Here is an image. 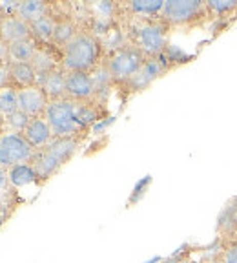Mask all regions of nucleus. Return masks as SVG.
Listing matches in <instances>:
<instances>
[{
	"mask_svg": "<svg viewBox=\"0 0 237 263\" xmlns=\"http://www.w3.org/2000/svg\"><path fill=\"white\" fill-rule=\"evenodd\" d=\"M53 137H81L88 130L84 123V101L61 99L49 103L44 114Z\"/></svg>",
	"mask_w": 237,
	"mask_h": 263,
	"instance_id": "obj_1",
	"label": "nucleus"
},
{
	"mask_svg": "<svg viewBox=\"0 0 237 263\" xmlns=\"http://www.w3.org/2000/svg\"><path fill=\"white\" fill-rule=\"evenodd\" d=\"M103 46L90 31H78L77 37L62 48V70L64 71H91L101 64Z\"/></svg>",
	"mask_w": 237,
	"mask_h": 263,
	"instance_id": "obj_2",
	"label": "nucleus"
},
{
	"mask_svg": "<svg viewBox=\"0 0 237 263\" xmlns=\"http://www.w3.org/2000/svg\"><path fill=\"white\" fill-rule=\"evenodd\" d=\"M81 137H55L48 146L35 152L31 164L38 174V179L46 181L53 177L77 152Z\"/></svg>",
	"mask_w": 237,
	"mask_h": 263,
	"instance_id": "obj_3",
	"label": "nucleus"
},
{
	"mask_svg": "<svg viewBox=\"0 0 237 263\" xmlns=\"http://www.w3.org/2000/svg\"><path fill=\"white\" fill-rule=\"evenodd\" d=\"M146 59L148 57L137 48V46L128 44V46H118V48H115L110 57L104 61V64H106L113 82H117V84H126V82L141 70V66L144 64Z\"/></svg>",
	"mask_w": 237,
	"mask_h": 263,
	"instance_id": "obj_4",
	"label": "nucleus"
},
{
	"mask_svg": "<svg viewBox=\"0 0 237 263\" xmlns=\"http://www.w3.org/2000/svg\"><path fill=\"white\" fill-rule=\"evenodd\" d=\"M35 148L24 139L22 134L6 130L0 134V166L9 170L15 164L31 163L35 156Z\"/></svg>",
	"mask_w": 237,
	"mask_h": 263,
	"instance_id": "obj_5",
	"label": "nucleus"
},
{
	"mask_svg": "<svg viewBox=\"0 0 237 263\" xmlns=\"http://www.w3.org/2000/svg\"><path fill=\"white\" fill-rule=\"evenodd\" d=\"M168 28L170 26L163 21L146 22L135 31V46L146 57H159L168 44Z\"/></svg>",
	"mask_w": 237,
	"mask_h": 263,
	"instance_id": "obj_6",
	"label": "nucleus"
},
{
	"mask_svg": "<svg viewBox=\"0 0 237 263\" xmlns=\"http://www.w3.org/2000/svg\"><path fill=\"white\" fill-rule=\"evenodd\" d=\"M206 4L199 0H164L161 21L168 26H183L195 22L199 16L205 15Z\"/></svg>",
	"mask_w": 237,
	"mask_h": 263,
	"instance_id": "obj_7",
	"label": "nucleus"
},
{
	"mask_svg": "<svg viewBox=\"0 0 237 263\" xmlns=\"http://www.w3.org/2000/svg\"><path fill=\"white\" fill-rule=\"evenodd\" d=\"M49 106V99L46 97L44 90L38 84L26 86L18 90V110L24 111L28 117H44Z\"/></svg>",
	"mask_w": 237,
	"mask_h": 263,
	"instance_id": "obj_8",
	"label": "nucleus"
},
{
	"mask_svg": "<svg viewBox=\"0 0 237 263\" xmlns=\"http://www.w3.org/2000/svg\"><path fill=\"white\" fill-rule=\"evenodd\" d=\"M66 97L73 101H93L95 84L88 71H66Z\"/></svg>",
	"mask_w": 237,
	"mask_h": 263,
	"instance_id": "obj_9",
	"label": "nucleus"
},
{
	"mask_svg": "<svg viewBox=\"0 0 237 263\" xmlns=\"http://www.w3.org/2000/svg\"><path fill=\"white\" fill-rule=\"evenodd\" d=\"M164 70H166V66H164V62L161 61L159 57H148L146 61H144V64L141 66V70L137 71L124 86H128L133 91H141L150 86L155 79H159L161 75L164 73Z\"/></svg>",
	"mask_w": 237,
	"mask_h": 263,
	"instance_id": "obj_10",
	"label": "nucleus"
},
{
	"mask_svg": "<svg viewBox=\"0 0 237 263\" xmlns=\"http://www.w3.org/2000/svg\"><path fill=\"white\" fill-rule=\"evenodd\" d=\"M31 66L38 79L44 77L49 71L58 70V68H62V49H61V53H57V46L42 44L41 42L37 53H35V57H33V61H31Z\"/></svg>",
	"mask_w": 237,
	"mask_h": 263,
	"instance_id": "obj_11",
	"label": "nucleus"
},
{
	"mask_svg": "<svg viewBox=\"0 0 237 263\" xmlns=\"http://www.w3.org/2000/svg\"><path fill=\"white\" fill-rule=\"evenodd\" d=\"M33 37L31 35V26L26 21H22L21 16L16 15H8L4 16V21L0 24V39L6 41L8 44H13V42L24 41V39Z\"/></svg>",
	"mask_w": 237,
	"mask_h": 263,
	"instance_id": "obj_12",
	"label": "nucleus"
},
{
	"mask_svg": "<svg viewBox=\"0 0 237 263\" xmlns=\"http://www.w3.org/2000/svg\"><path fill=\"white\" fill-rule=\"evenodd\" d=\"M24 139L31 144L35 150H41V148L48 146L51 141L55 139L53 137V132L49 128L48 121L44 117H35V119L29 121L28 128L24 130Z\"/></svg>",
	"mask_w": 237,
	"mask_h": 263,
	"instance_id": "obj_13",
	"label": "nucleus"
},
{
	"mask_svg": "<svg viewBox=\"0 0 237 263\" xmlns=\"http://www.w3.org/2000/svg\"><path fill=\"white\" fill-rule=\"evenodd\" d=\"M37 84L44 90L46 97L49 99V103L66 99V71L62 68L46 73L44 77L38 79Z\"/></svg>",
	"mask_w": 237,
	"mask_h": 263,
	"instance_id": "obj_14",
	"label": "nucleus"
},
{
	"mask_svg": "<svg viewBox=\"0 0 237 263\" xmlns=\"http://www.w3.org/2000/svg\"><path fill=\"white\" fill-rule=\"evenodd\" d=\"M41 42L35 37L9 44V64H31Z\"/></svg>",
	"mask_w": 237,
	"mask_h": 263,
	"instance_id": "obj_15",
	"label": "nucleus"
},
{
	"mask_svg": "<svg viewBox=\"0 0 237 263\" xmlns=\"http://www.w3.org/2000/svg\"><path fill=\"white\" fill-rule=\"evenodd\" d=\"M13 15L21 16L22 21H26L28 24L41 21L42 16L49 15V4L42 2V0H26V2H16L15 11Z\"/></svg>",
	"mask_w": 237,
	"mask_h": 263,
	"instance_id": "obj_16",
	"label": "nucleus"
},
{
	"mask_svg": "<svg viewBox=\"0 0 237 263\" xmlns=\"http://www.w3.org/2000/svg\"><path fill=\"white\" fill-rule=\"evenodd\" d=\"M8 179H9V186H15V189H24V186L35 185L38 183V174L35 170L31 163H22V164H15L8 170Z\"/></svg>",
	"mask_w": 237,
	"mask_h": 263,
	"instance_id": "obj_17",
	"label": "nucleus"
},
{
	"mask_svg": "<svg viewBox=\"0 0 237 263\" xmlns=\"http://www.w3.org/2000/svg\"><path fill=\"white\" fill-rule=\"evenodd\" d=\"M38 77L31 64H9V84L16 86L18 90L26 86L37 84Z\"/></svg>",
	"mask_w": 237,
	"mask_h": 263,
	"instance_id": "obj_18",
	"label": "nucleus"
},
{
	"mask_svg": "<svg viewBox=\"0 0 237 263\" xmlns=\"http://www.w3.org/2000/svg\"><path fill=\"white\" fill-rule=\"evenodd\" d=\"M57 22H58L57 16H53L51 13H49V15L42 16L41 21L29 24L31 26V35L37 39L38 42H42V44H51L55 28H57Z\"/></svg>",
	"mask_w": 237,
	"mask_h": 263,
	"instance_id": "obj_19",
	"label": "nucleus"
},
{
	"mask_svg": "<svg viewBox=\"0 0 237 263\" xmlns=\"http://www.w3.org/2000/svg\"><path fill=\"white\" fill-rule=\"evenodd\" d=\"M77 33H78V29H77V26H75V22L71 21V18H58L51 44L62 49L64 46H68L75 37H77Z\"/></svg>",
	"mask_w": 237,
	"mask_h": 263,
	"instance_id": "obj_20",
	"label": "nucleus"
},
{
	"mask_svg": "<svg viewBox=\"0 0 237 263\" xmlns=\"http://www.w3.org/2000/svg\"><path fill=\"white\" fill-rule=\"evenodd\" d=\"M15 111H18V88L6 84L4 88H0V117L8 119Z\"/></svg>",
	"mask_w": 237,
	"mask_h": 263,
	"instance_id": "obj_21",
	"label": "nucleus"
},
{
	"mask_svg": "<svg viewBox=\"0 0 237 263\" xmlns=\"http://www.w3.org/2000/svg\"><path fill=\"white\" fill-rule=\"evenodd\" d=\"M164 0H135L130 2V9L135 15H161Z\"/></svg>",
	"mask_w": 237,
	"mask_h": 263,
	"instance_id": "obj_22",
	"label": "nucleus"
},
{
	"mask_svg": "<svg viewBox=\"0 0 237 263\" xmlns=\"http://www.w3.org/2000/svg\"><path fill=\"white\" fill-rule=\"evenodd\" d=\"M29 121H31V117H28V115L24 114V111H15L13 115H9L8 119H4V123L8 124V130L9 132H16V134H24V130L28 128Z\"/></svg>",
	"mask_w": 237,
	"mask_h": 263,
	"instance_id": "obj_23",
	"label": "nucleus"
},
{
	"mask_svg": "<svg viewBox=\"0 0 237 263\" xmlns=\"http://www.w3.org/2000/svg\"><path fill=\"white\" fill-rule=\"evenodd\" d=\"M206 8L212 13H215V15H225V13L237 8V0H210Z\"/></svg>",
	"mask_w": 237,
	"mask_h": 263,
	"instance_id": "obj_24",
	"label": "nucleus"
},
{
	"mask_svg": "<svg viewBox=\"0 0 237 263\" xmlns=\"http://www.w3.org/2000/svg\"><path fill=\"white\" fill-rule=\"evenodd\" d=\"M223 263H237V243L226 247L225 254H223Z\"/></svg>",
	"mask_w": 237,
	"mask_h": 263,
	"instance_id": "obj_25",
	"label": "nucleus"
},
{
	"mask_svg": "<svg viewBox=\"0 0 237 263\" xmlns=\"http://www.w3.org/2000/svg\"><path fill=\"white\" fill-rule=\"evenodd\" d=\"M0 64H9V44L0 39Z\"/></svg>",
	"mask_w": 237,
	"mask_h": 263,
	"instance_id": "obj_26",
	"label": "nucleus"
},
{
	"mask_svg": "<svg viewBox=\"0 0 237 263\" xmlns=\"http://www.w3.org/2000/svg\"><path fill=\"white\" fill-rule=\"evenodd\" d=\"M9 189V179H8V170L0 166V196Z\"/></svg>",
	"mask_w": 237,
	"mask_h": 263,
	"instance_id": "obj_27",
	"label": "nucleus"
},
{
	"mask_svg": "<svg viewBox=\"0 0 237 263\" xmlns=\"http://www.w3.org/2000/svg\"><path fill=\"white\" fill-rule=\"evenodd\" d=\"M9 84V64H0V88Z\"/></svg>",
	"mask_w": 237,
	"mask_h": 263,
	"instance_id": "obj_28",
	"label": "nucleus"
},
{
	"mask_svg": "<svg viewBox=\"0 0 237 263\" xmlns=\"http://www.w3.org/2000/svg\"><path fill=\"white\" fill-rule=\"evenodd\" d=\"M4 219H6V209H4V203L0 201V225L4 223Z\"/></svg>",
	"mask_w": 237,
	"mask_h": 263,
	"instance_id": "obj_29",
	"label": "nucleus"
},
{
	"mask_svg": "<svg viewBox=\"0 0 237 263\" xmlns=\"http://www.w3.org/2000/svg\"><path fill=\"white\" fill-rule=\"evenodd\" d=\"M4 11H2V8H0V24H2V21H4Z\"/></svg>",
	"mask_w": 237,
	"mask_h": 263,
	"instance_id": "obj_30",
	"label": "nucleus"
},
{
	"mask_svg": "<svg viewBox=\"0 0 237 263\" xmlns=\"http://www.w3.org/2000/svg\"><path fill=\"white\" fill-rule=\"evenodd\" d=\"M175 263H190V261H186V259H181V261H175Z\"/></svg>",
	"mask_w": 237,
	"mask_h": 263,
	"instance_id": "obj_31",
	"label": "nucleus"
},
{
	"mask_svg": "<svg viewBox=\"0 0 237 263\" xmlns=\"http://www.w3.org/2000/svg\"><path fill=\"white\" fill-rule=\"evenodd\" d=\"M161 263H175V261H172V259H168V261H161Z\"/></svg>",
	"mask_w": 237,
	"mask_h": 263,
	"instance_id": "obj_32",
	"label": "nucleus"
},
{
	"mask_svg": "<svg viewBox=\"0 0 237 263\" xmlns=\"http://www.w3.org/2000/svg\"><path fill=\"white\" fill-rule=\"evenodd\" d=\"M208 263H213V261H208Z\"/></svg>",
	"mask_w": 237,
	"mask_h": 263,
	"instance_id": "obj_33",
	"label": "nucleus"
}]
</instances>
